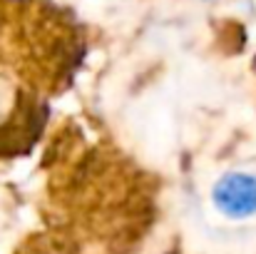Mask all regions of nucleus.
I'll use <instances>...</instances> for the list:
<instances>
[{"mask_svg": "<svg viewBox=\"0 0 256 254\" xmlns=\"http://www.w3.org/2000/svg\"><path fill=\"white\" fill-rule=\"evenodd\" d=\"M214 204L222 214L232 219H244L256 214V177L246 172H226L214 184Z\"/></svg>", "mask_w": 256, "mask_h": 254, "instance_id": "f257e3e1", "label": "nucleus"}]
</instances>
